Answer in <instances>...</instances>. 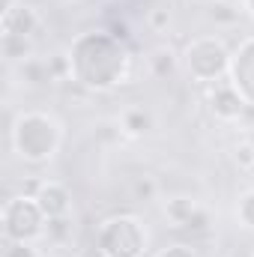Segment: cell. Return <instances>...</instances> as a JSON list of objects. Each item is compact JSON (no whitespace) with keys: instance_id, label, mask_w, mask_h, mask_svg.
<instances>
[{"instance_id":"17","label":"cell","mask_w":254,"mask_h":257,"mask_svg":"<svg viewBox=\"0 0 254 257\" xmlns=\"http://www.w3.org/2000/svg\"><path fill=\"white\" fill-rule=\"evenodd\" d=\"M233 162L239 165V171H254V141L251 138H242L236 147H233Z\"/></svg>"},{"instance_id":"8","label":"cell","mask_w":254,"mask_h":257,"mask_svg":"<svg viewBox=\"0 0 254 257\" xmlns=\"http://www.w3.org/2000/svg\"><path fill=\"white\" fill-rule=\"evenodd\" d=\"M39 30V15L30 9V6H9L3 9V36H33Z\"/></svg>"},{"instance_id":"25","label":"cell","mask_w":254,"mask_h":257,"mask_svg":"<svg viewBox=\"0 0 254 257\" xmlns=\"http://www.w3.org/2000/svg\"><path fill=\"white\" fill-rule=\"evenodd\" d=\"M245 6H248V12L254 15V0H245Z\"/></svg>"},{"instance_id":"21","label":"cell","mask_w":254,"mask_h":257,"mask_svg":"<svg viewBox=\"0 0 254 257\" xmlns=\"http://www.w3.org/2000/svg\"><path fill=\"white\" fill-rule=\"evenodd\" d=\"M3 257H39V254H36V248H30L27 242H12V239H6Z\"/></svg>"},{"instance_id":"20","label":"cell","mask_w":254,"mask_h":257,"mask_svg":"<svg viewBox=\"0 0 254 257\" xmlns=\"http://www.w3.org/2000/svg\"><path fill=\"white\" fill-rule=\"evenodd\" d=\"M147 24H150V30H156V33L168 30V24H171V9H165V6H156V9H150V15H147Z\"/></svg>"},{"instance_id":"2","label":"cell","mask_w":254,"mask_h":257,"mask_svg":"<svg viewBox=\"0 0 254 257\" xmlns=\"http://www.w3.org/2000/svg\"><path fill=\"white\" fill-rule=\"evenodd\" d=\"M12 144L24 162H45L60 144V126L48 114H21L12 126Z\"/></svg>"},{"instance_id":"9","label":"cell","mask_w":254,"mask_h":257,"mask_svg":"<svg viewBox=\"0 0 254 257\" xmlns=\"http://www.w3.org/2000/svg\"><path fill=\"white\" fill-rule=\"evenodd\" d=\"M36 203L42 206V212L48 218H60V215H69V206H72V197L60 183H42V189L36 194Z\"/></svg>"},{"instance_id":"14","label":"cell","mask_w":254,"mask_h":257,"mask_svg":"<svg viewBox=\"0 0 254 257\" xmlns=\"http://www.w3.org/2000/svg\"><path fill=\"white\" fill-rule=\"evenodd\" d=\"M206 15H209L215 24H236V21H239V9H236L233 3H227V0H212L209 9H206Z\"/></svg>"},{"instance_id":"23","label":"cell","mask_w":254,"mask_h":257,"mask_svg":"<svg viewBox=\"0 0 254 257\" xmlns=\"http://www.w3.org/2000/svg\"><path fill=\"white\" fill-rule=\"evenodd\" d=\"M156 257H197V254L191 251L189 245H171V248H165L162 254H156Z\"/></svg>"},{"instance_id":"26","label":"cell","mask_w":254,"mask_h":257,"mask_svg":"<svg viewBox=\"0 0 254 257\" xmlns=\"http://www.w3.org/2000/svg\"><path fill=\"white\" fill-rule=\"evenodd\" d=\"M227 3H233V6H239V3H242V0H227Z\"/></svg>"},{"instance_id":"16","label":"cell","mask_w":254,"mask_h":257,"mask_svg":"<svg viewBox=\"0 0 254 257\" xmlns=\"http://www.w3.org/2000/svg\"><path fill=\"white\" fill-rule=\"evenodd\" d=\"M45 236H48V242H54V245L66 242V239L72 236V221H69V215L48 218V224H45Z\"/></svg>"},{"instance_id":"5","label":"cell","mask_w":254,"mask_h":257,"mask_svg":"<svg viewBox=\"0 0 254 257\" xmlns=\"http://www.w3.org/2000/svg\"><path fill=\"white\" fill-rule=\"evenodd\" d=\"M186 69L194 81H218L224 72H230V54L221 39L200 36L186 48Z\"/></svg>"},{"instance_id":"13","label":"cell","mask_w":254,"mask_h":257,"mask_svg":"<svg viewBox=\"0 0 254 257\" xmlns=\"http://www.w3.org/2000/svg\"><path fill=\"white\" fill-rule=\"evenodd\" d=\"M30 39L27 36H3V54L6 60H30Z\"/></svg>"},{"instance_id":"6","label":"cell","mask_w":254,"mask_h":257,"mask_svg":"<svg viewBox=\"0 0 254 257\" xmlns=\"http://www.w3.org/2000/svg\"><path fill=\"white\" fill-rule=\"evenodd\" d=\"M230 84L239 90L245 105H254V39H245L230 57Z\"/></svg>"},{"instance_id":"24","label":"cell","mask_w":254,"mask_h":257,"mask_svg":"<svg viewBox=\"0 0 254 257\" xmlns=\"http://www.w3.org/2000/svg\"><path fill=\"white\" fill-rule=\"evenodd\" d=\"M78 257H108V254H105V248H102L99 242H93V245L81 248V251H78Z\"/></svg>"},{"instance_id":"11","label":"cell","mask_w":254,"mask_h":257,"mask_svg":"<svg viewBox=\"0 0 254 257\" xmlns=\"http://www.w3.org/2000/svg\"><path fill=\"white\" fill-rule=\"evenodd\" d=\"M120 126H123L126 135L138 138V135H147V132L153 128V117H150L144 108H126L123 117H120Z\"/></svg>"},{"instance_id":"12","label":"cell","mask_w":254,"mask_h":257,"mask_svg":"<svg viewBox=\"0 0 254 257\" xmlns=\"http://www.w3.org/2000/svg\"><path fill=\"white\" fill-rule=\"evenodd\" d=\"M194 209H197V203H194L191 197H174V200L165 203V212H168V218H171L177 227H183V224L189 221V215Z\"/></svg>"},{"instance_id":"19","label":"cell","mask_w":254,"mask_h":257,"mask_svg":"<svg viewBox=\"0 0 254 257\" xmlns=\"http://www.w3.org/2000/svg\"><path fill=\"white\" fill-rule=\"evenodd\" d=\"M209 224H212V215H209L203 206H197V209L189 215V221L183 224V230H189V233H206Z\"/></svg>"},{"instance_id":"10","label":"cell","mask_w":254,"mask_h":257,"mask_svg":"<svg viewBox=\"0 0 254 257\" xmlns=\"http://www.w3.org/2000/svg\"><path fill=\"white\" fill-rule=\"evenodd\" d=\"M147 66H150V75H153V78L168 81V78L177 72V54H174L168 45H159V48H153V51H150Z\"/></svg>"},{"instance_id":"22","label":"cell","mask_w":254,"mask_h":257,"mask_svg":"<svg viewBox=\"0 0 254 257\" xmlns=\"http://www.w3.org/2000/svg\"><path fill=\"white\" fill-rule=\"evenodd\" d=\"M239 218H242V224L254 227V192L242 194V200H239Z\"/></svg>"},{"instance_id":"18","label":"cell","mask_w":254,"mask_h":257,"mask_svg":"<svg viewBox=\"0 0 254 257\" xmlns=\"http://www.w3.org/2000/svg\"><path fill=\"white\" fill-rule=\"evenodd\" d=\"M159 192V186H156V180L153 177H138L135 183H132V200H153Z\"/></svg>"},{"instance_id":"7","label":"cell","mask_w":254,"mask_h":257,"mask_svg":"<svg viewBox=\"0 0 254 257\" xmlns=\"http://www.w3.org/2000/svg\"><path fill=\"white\" fill-rule=\"evenodd\" d=\"M209 111H212L218 120H236V117L245 111V99L239 96V90H236L230 81H218V84L209 90Z\"/></svg>"},{"instance_id":"4","label":"cell","mask_w":254,"mask_h":257,"mask_svg":"<svg viewBox=\"0 0 254 257\" xmlns=\"http://www.w3.org/2000/svg\"><path fill=\"white\" fill-rule=\"evenodd\" d=\"M96 242L105 248L108 257H141L147 248V233L138 218L132 215H117L102 224Z\"/></svg>"},{"instance_id":"27","label":"cell","mask_w":254,"mask_h":257,"mask_svg":"<svg viewBox=\"0 0 254 257\" xmlns=\"http://www.w3.org/2000/svg\"><path fill=\"white\" fill-rule=\"evenodd\" d=\"M194 3H212V0H194Z\"/></svg>"},{"instance_id":"3","label":"cell","mask_w":254,"mask_h":257,"mask_svg":"<svg viewBox=\"0 0 254 257\" xmlns=\"http://www.w3.org/2000/svg\"><path fill=\"white\" fill-rule=\"evenodd\" d=\"M48 215L36 203V197H12L3 206V233L12 242H30L45 233Z\"/></svg>"},{"instance_id":"15","label":"cell","mask_w":254,"mask_h":257,"mask_svg":"<svg viewBox=\"0 0 254 257\" xmlns=\"http://www.w3.org/2000/svg\"><path fill=\"white\" fill-rule=\"evenodd\" d=\"M21 78L30 81V84H45V81H51V63L24 60V66H21Z\"/></svg>"},{"instance_id":"1","label":"cell","mask_w":254,"mask_h":257,"mask_svg":"<svg viewBox=\"0 0 254 257\" xmlns=\"http://www.w3.org/2000/svg\"><path fill=\"white\" fill-rule=\"evenodd\" d=\"M129 69V51L114 33H84L69 51V75L87 90H111Z\"/></svg>"}]
</instances>
